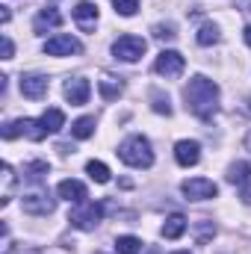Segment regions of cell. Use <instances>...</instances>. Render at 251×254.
<instances>
[{"mask_svg":"<svg viewBox=\"0 0 251 254\" xmlns=\"http://www.w3.org/2000/svg\"><path fill=\"white\" fill-rule=\"evenodd\" d=\"M184 98H187V110L192 116H198L201 122H210L216 116V110H219V86L213 80L201 77V74L189 80Z\"/></svg>","mask_w":251,"mask_h":254,"instance_id":"1","label":"cell"},{"mask_svg":"<svg viewBox=\"0 0 251 254\" xmlns=\"http://www.w3.org/2000/svg\"><path fill=\"white\" fill-rule=\"evenodd\" d=\"M119 157L122 163L133 166V169H151L154 166V151H151V142L145 136H127L125 142L119 145Z\"/></svg>","mask_w":251,"mask_h":254,"instance_id":"2","label":"cell"},{"mask_svg":"<svg viewBox=\"0 0 251 254\" xmlns=\"http://www.w3.org/2000/svg\"><path fill=\"white\" fill-rule=\"evenodd\" d=\"M101 216H104V207H101V204H95V201H80V204L71 210L68 222H71L74 228H80V231H95L98 222H101Z\"/></svg>","mask_w":251,"mask_h":254,"instance_id":"3","label":"cell"},{"mask_svg":"<svg viewBox=\"0 0 251 254\" xmlns=\"http://www.w3.org/2000/svg\"><path fill=\"white\" fill-rule=\"evenodd\" d=\"M145 39H139V36H119L116 42H113V57L116 60H122V63H136V60H142L145 57Z\"/></svg>","mask_w":251,"mask_h":254,"instance_id":"4","label":"cell"},{"mask_svg":"<svg viewBox=\"0 0 251 254\" xmlns=\"http://www.w3.org/2000/svg\"><path fill=\"white\" fill-rule=\"evenodd\" d=\"M184 68H187V60H184V54H178V51H163V54L157 57V63H154V71H157L160 77H166V80L181 77Z\"/></svg>","mask_w":251,"mask_h":254,"instance_id":"5","label":"cell"},{"mask_svg":"<svg viewBox=\"0 0 251 254\" xmlns=\"http://www.w3.org/2000/svg\"><path fill=\"white\" fill-rule=\"evenodd\" d=\"M181 190L187 195V201H210V198L219 195V187L207 178H189V181H184Z\"/></svg>","mask_w":251,"mask_h":254,"instance_id":"6","label":"cell"},{"mask_svg":"<svg viewBox=\"0 0 251 254\" xmlns=\"http://www.w3.org/2000/svg\"><path fill=\"white\" fill-rule=\"evenodd\" d=\"M228 181L234 187H240V198L243 204H251V166L249 163H234L228 169Z\"/></svg>","mask_w":251,"mask_h":254,"instance_id":"7","label":"cell"},{"mask_svg":"<svg viewBox=\"0 0 251 254\" xmlns=\"http://www.w3.org/2000/svg\"><path fill=\"white\" fill-rule=\"evenodd\" d=\"M83 45L74 39V36H54L45 42V54L48 57H71V54H80Z\"/></svg>","mask_w":251,"mask_h":254,"instance_id":"8","label":"cell"},{"mask_svg":"<svg viewBox=\"0 0 251 254\" xmlns=\"http://www.w3.org/2000/svg\"><path fill=\"white\" fill-rule=\"evenodd\" d=\"M63 92H65V98H68V104L80 107V104H86V101H89L92 86H89V80H83V77H71V80H65Z\"/></svg>","mask_w":251,"mask_h":254,"instance_id":"9","label":"cell"},{"mask_svg":"<svg viewBox=\"0 0 251 254\" xmlns=\"http://www.w3.org/2000/svg\"><path fill=\"white\" fill-rule=\"evenodd\" d=\"M74 21H77V27H80L83 33H92L95 24H98V6L89 3V0H80V3L74 6Z\"/></svg>","mask_w":251,"mask_h":254,"instance_id":"10","label":"cell"},{"mask_svg":"<svg viewBox=\"0 0 251 254\" xmlns=\"http://www.w3.org/2000/svg\"><path fill=\"white\" fill-rule=\"evenodd\" d=\"M175 160L189 169V166H195L198 160H201V145L195 142V139H181L178 145H175Z\"/></svg>","mask_w":251,"mask_h":254,"instance_id":"11","label":"cell"},{"mask_svg":"<svg viewBox=\"0 0 251 254\" xmlns=\"http://www.w3.org/2000/svg\"><path fill=\"white\" fill-rule=\"evenodd\" d=\"M45 92H48V77H42V74H24L21 77V95L24 98L39 101V98H45Z\"/></svg>","mask_w":251,"mask_h":254,"instance_id":"12","label":"cell"},{"mask_svg":"<svg viewBox=\"0 0 251 254\" xmlns=\"http://www.w3.org/2000/svg\"><path fill=\"white\" fill-rule=\"evenodd\" d=\"M21 204H24V213H33V216H48V213H54V207H57L54 198H48V195H42V192L24 195Z\"/></svg>","mask_w":251,"mask_h":254,"instance_id":"13","label":"cell"},{"mask_svg":"<svg viewBox=\"0 0 251 254\" xmlns=\"http://www.w3.org/2000/svg\"><path fill=\"white\" fill-rule=\"evenodd\" d=\"M57 195L60 198H65V201H71V204H80V201H86V184H80V181H63L60 187H57Z\"/></svg>","mask_w":251,"mask_h":254,"instance_id":"14","label":"cell"},{"mask_svg":"<svg viewBox=\"0 0 251 254\" xmlns=\"http://www.w3.org/2000/svg\"><path fill=\"white\" fill-rule=\"evenodd\" d=\"M63 24V15L57 12V9H42L39 15H36V21H33V30L42 36V33H48V30H54V27H60Z\"/></svg>","mask_w":251,"mask_h":254,"instance_id":"15","label":"cell"},{"mask_svg":"<svg viewBox=\"0 0 251 254\" xmlns=\"http://www.w3.org/2000/svg\"><path fill=\"white\" fill-rule=\"evenodd\" d=\"M98 89H101V95H104V101H116L119 95H122V80L119 77H110V74H104L101 80H98Z\"/></svg>","mask_w":251,"mask_h":254,"instance_id":"16","label":"cell"},{"mask_svg":"<svg viewBox=\"0 0 251 254\" xmlns=\"http://www.w3.org/2000/svg\"><path fill=\"white\" fill-rule=\"evenodd\" d=\"M39 122H42V127H45L48 133H60L65 127V113L57 110V107H51V110H45V116H42Z\"/></svg>","mask_w":251,"mask_h":254,"instance_id":"17","label":"cell"},{"mask_svg":"<svg viewBox=\"0 0 251 254\" xmlns=\"http://www.w3.org/2000/svg\"><path fill=\"white\" fill-rule=\"evenodd\" d=\"M184 231H187V219H184L181 213L169 216L166 225H163V237H166V240H178V237H184Z\"/></svg>","mask_w":251,"mask_h":254,"instance_id":"18","label":"cell"},{"mask_svg":"<svg viewBox=\"0 0 251 254\" xmlns=\"http://www.w3.org/2000/svg\"><path fill=\"white\" fill-rule=\"evenodd\" d=\"M18 130H21L24 136H30L33 142H42V139L48 136V130L42 127V122H33V119H18Z\"/></svg>","mask_w":251,"mask_h":254,"instance_id":"19","label":"cell"},{"mask_svg":"<svg viewBox=\"0 0 251 254\" xmlns=\"http://www.w3.org/2000/svg\"><path fill=\"white\" fill-rule=\"evenodd\" d=\"M71 136H74V139H89V136H95V119H92V116L77 119V122L71 125Z\"/></svg>","mask_w":251,"mask_h":254,"instance_id":"20","label":"cell"},{"mask_svg":"<svg viewBox=\"0 0 251 254\" xmlns=\"http://www.w3.org/2000/svg\"><path fill=\"white\" fill-rule=\"evenodd\" d=\"M86 172H89V178H92L95 184H110V169H107L101 160H89V163H86Z\"/></svg>","mask_w":251,"mask_h":254,"instance_id":"21","label":"cell"},{"mask_svg":"<svg viewBox=\"0 0 251 254\" xmlns=\"http://www.w3.org/2000/svg\"><path fill=\"white\" fill-rule=\"evenodd\" d=\"M3 195H0V207H6L9 201H12V187H15V175H12V166L9 163H3Z\"/></svg>","mask_w":251,"mask_h":254,"instance_id":"22","label":"cell"},{"mask_svg":"<svg viewBox=\"0 0 251 254\" xmlns=\"http://www.w3.org/2000/svg\"><path fill=\"white\" fill-rule=\"evenodd\" d=\"M116 252L119 254H139L142 252V240L139 237H119L116 240Z\"/></svg>","mask_w":251,"mask_h":254,"instance_id":"23","label":"cell"},{"mask_svg":"<svg viewBox=\"0 0 251 254\" xmlns=\"http://www.w3.org/2000/svg\"><path fill=\"white\" fill-rule=\"evenodd\" d=\"M216 42H219V27H216V24H204V27L198 30V45L210 48V45H216Z\"/></svg>","mask_w":251,"mask_h":254,"instance_id":"24","label":"cell"},{"mask_svg":"<svg viewBox=\"0 0 251 254\" xmlns=\"http://www.w3.org/2000/svg\"><path fill=\"white\" fill-rule=\"evenodd\" d=\"M48 172H51V166H48V163H42V160H36V163H30V166H27V178H30V181H36V184H39V181H45V175H48Z\"/></svg>","mask_w":251,"mask_h":254,"instance_id":"25","label":"cell"},{"mask_svg":"<svg viewBox=\"0 0 251 254\" xmlns=\"http://www.w3.org/2000/svg\"><path fill=\"white\" fill-rule=\"evenodd\" d=\"M151 101H154V113H160V116H172V104H169L166 95H160V92L154 89V92H151Z\"/></svg>","mask_w":251,"mask_h":254,"instance_id":"26","label":"cell"},{"mask_svg":"<svg viewBox=\"0 0 251 254\" xmlns=\"http://www.w3.org/2000/svg\"><path fill=\"white\" fill-rule=\"evenodd\" d=\"M113 9H116L119 15L130 18V15H136V9H139V0H113Z\"/></svg>","mask_w":251,"mask_h":254,"instance_id":"27","label":"cell"},{"mask_svg":"<svg viewBox=\"0 0 251 254\" xmlns=\"http://www.w3.org/2000/svg\"><path fill=\"white\" fill-rule=\"evenodd\" d=\"M195 234H198V243L204 246V243H210V240L216 237V225H213V222H201V225L195 228Z\"/></svg>","mask_w":251,"mask_h":254,"instance_id":"28","label":"cell"},{"mask_svg":"<svg viewBox=\"0 0 251 254\" xmlns=\"http://www.w3.org/2000/svg\"><path fill=\"white\" fill-rule=\"evenodd\" d=\"M154 36H157L160 42H172L178 33H175V24H157V27H154Z\"/></svg>","mask_w":251,"mask_h":254,"instance_id":"29","label":"cell"},{"mask_svg":"<svg viewBox=\"0 0 251 254\" xmlns=\"http://www.w3.org/2000/svg\"><path fill=\"white\" fill-rule=\"evenodd\" d=\"M12 54H15V45L9 36H3V60H12Z\"/></svg>","mask_w":251,"mask_h":254,"instance_id":"30","label":"cell"},{"mask_svg":"<svg viewBox=\"0 0 251 254\" xmlns=\"http://www.w3.org/2000/svg\"><path fill=\"white\" fill-rule=\"evenodd\" d=\"M243 39H246V45H249V48H251V24H249V27H246V30H243Z\"/></svg>","mask_w":251,"mask_h":254,"instance_id":"31","label":"cell"},{"mask_svg":"<svg viewBox=\"0 0 251 254\" xmlns=\"http://www.w3.org/2000/svg\"><path fill=\"white\" fill-rule=\"evenodd\" d=\"M246 142H249V148H251V133H249V139H246Z\"/></svg>","mask_w":251,"mask_h":254,"instance_id":"32","label":"cell"},{"mask_svg":"<svg viewBox=\"0 0 251 254\" xmlns=\"http://www.w3.org/2000/svg\"><path fill=\"white\" fill-rule=\"evenodd\" d=\"M175 254H189V252H175Z\"/></svg>","mask_w":251,"mask_h":254,"instance_id":"33","label":"cell"},{"mask_svg":"<svg viewBox=\"0 0 251 254\" xmlns=\"http://www.w3.org/2000/svg\"><path fill=\"white\" fill-rule=\"evenodd\" d=\"M249 104H251V101H249Z\"/></svg>","mask_w":251,"mask_h":254,"instance_id":"34","label":"cell"}]
</instances>
